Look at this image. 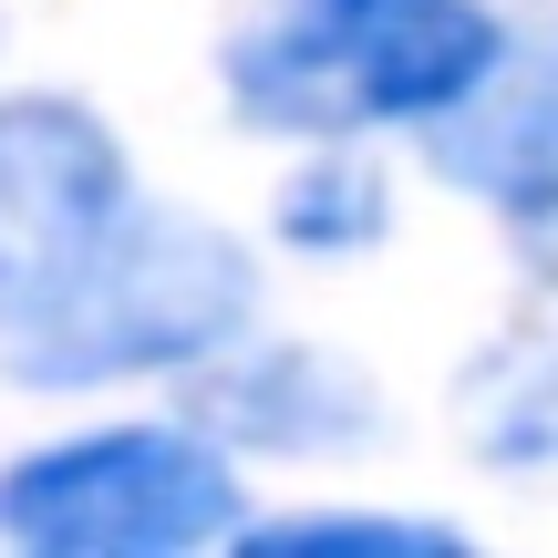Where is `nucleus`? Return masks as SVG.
<instances>
[{"instance_id": "f257e3e1", "label": "nucleus", "mask_w": 558, "mask_h": 558, "mask_svg": "<svg viewBox=\"0 0 558 558\" xmlns=\"http://www.w3.org/2000/svg\"><path fill=\"white\" fill-rule=\"evenodd\" d=\"M248 311H259L248 248L186 207H156L145 186L62 228L0 239V362L41 393L197 373L248 331Z\"/></svg>"}, {"instance_id": "f03ea898", "label": "nucleus", "mask_w": 558, "mask_h": 558, "mask_svg": "<svg viewBox=\"0 0 558 558\" xmlns=\"http://www.w3.org/2000/svg\"><path fill=\"white\" fill-rule=\"evenodd\" d=\"M507 32L476 0H269L228 32V104L259 135H373L435 124L486 83Z\"/></svg>"}, {"instance_id": "7ed1b4c3", "label": "nucleus", "mask_w": 558, "mask_h": 558, "mask_svg": "<svg viewBox=\"0 0 558 558\" xmlns=\"http://www.w3.org/2000/svg\"><path fill=\"white\" fill-rule=\"evenodd\" d=\"M239 527V476L207 424H104L0 465V538L32 558H177Z\"/></svg>"}, {"instance_id": "20e7f679", "label": "nucleus", "mask_w": 558, "mask_h": 558, "mask_svg": "<svg viewBox=\"0 0 558 558\" xmlns=\"http://www.w3.org/2000/svg\"><path fill=\"white\" fill-rule=\"evenodd\" d=\"M186 414L207 424L239 456H341V445L373 435V383L352 362L311 352V341H228V352L197 362V403Z\"/></svg>"}, {"instance_id": "39448f33", "label": "nucleus", "mask_w": 558, "mask_h": 558, "mask_svg": "<svg viewBox=\"0 0 558 558\" xmlns=\"http://www.w3.org/2000/svg\"><path fill=\"white\" fill-rule=\"evenodd\" d=\"M435 166L465 197L507 207L527 228H558V21L507 41L476 94L435 114Z\"/></svg>"}, {"instance_id": "423d86ee", "label": "nucleus", "mask_w": 558, "mask_h": 558, "mask_svg": "<svg viewBox=\"0 0 558 558\" xmlns=\"http://www.w3.org/2000/svg\"><path fill=\"white\" fill-rule=\"evenodd\" d=\"M465 435L497 465H558V331H518L465 373Z\"/></svg>"}, {"instance_id": "0eeeda50", "label": "nucleus", "mask_w": 558, "mask_h": 558, "mask_svg": "<svg viewBox=\"0 0 558 558\" xmlns=\"http://www.w3.org/2000/svg\"><path fill=\"white\" fill-rule=\"evenodd\" d=\"M383 228H393V186L373 156H352V135L320 145L279 186V248H300V259H362V248H383Z\"/></svg>"}, {"instance_id": "6e6552de", "label": "nucleus", "mask_w": 558, "mask_h": 558, "mask_svg": "<svg viewBox=\"0 0 558 558\" xmlns=\"http://www.w3.org/2000/svg\"><path fill=\"white\" fill-rule=\"evenodd\" d=\"M248 558H456L465 527L435 518H373V507H311V518H259L239 527Z\"/></svg>"}]
</instances>
